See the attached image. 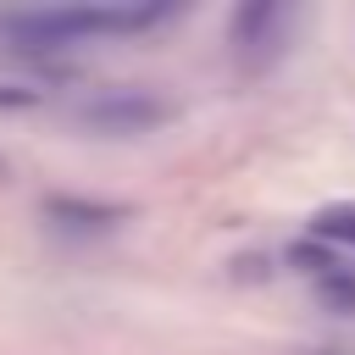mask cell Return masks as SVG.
<instances>
[{
  "label": "cell",
  "mask_w": 355,
  "mask_h": 355,
  "mask_svg": "<svg viewBox=\"0 0 355 355\" xmlns=\"http://www.w3.org/2000/svg\"><path fill=\"white\" fill-rule=\"evenodd\" d=\"M161 17H166V6H50V11H11V17H0V28L22 50H61V44H78L94 33H139Z\"/></svg>",
  "instance_id": "1"
},
{
  "label": "cell",
  "mask_w": 355,
  "mask_h": 355,
  "mask_svg": "<svg viewBox=\"0 0 355 355\" xmlns=\"http://www.w3.org/2000/svg\"><path fill=\"white\" fill-rule=\"evenodd\" d=\"M78 116L89 128H100V133H144V128L166 122V105L155 94H144V89H105V94L83 100Z\"/></svg>",
  "instance_id": "2"
},
{
  "label": "cell",
  "mask_w": 355,
  "mask_h": 355,
  "mask_svg": "<svg viewBox=\"0 0 355 355\" xmlns=\"http://www.w3.org/2000/svg\"><path fill=\"white\" fill-rule=\"evenodd\" d=\"M288 28V11L283 6H244L239 17H233V44L239 50H272L277 44V33Z\"/></svg>",
  "instance_id": "3"
},
{
  "label": "cell",
  "mask_w": 355,
  "mask_h": 355,
  "mask_svg": "<svg viewBox=\"0 0 355 355\" xmlns=\"http://www.w3.org/2000/svg\"><path fill=\"white\" fill-rule=\"evenodd\" d=\"M311 239H322V244H355V200L322 205L311 216Z\"/></svg>",
  "instance_id": "4"
},
{
  "label": "cell",
  "mask_w": 355,
  "mask_h": 355,
  "mask_svg": "<svg viewBox=\"0 0 355 355\" xmlns=\"http://www.w3.org/2000/svg\"><path fill=\"white\" fill-rule=\"evenodd\" d=\"M316 294H322L333 311H355V277H349L344 266H333L327 277H316Z\"/></svg>",
  "instance_id": "5"
},
{
  "label": "cell",
  "mask_w": 355,
  "mask_h": 355,
  "mask_svg": "<svg viewBox=\"0 0 355 355\" xmlns=\"http://www.w3.org/2000/svg\"><path fill=\"white\" fill-rule=\"evenodd\" d=\"M39 94L33 89H11V83H0V105H33Z\"/></svg>",
  "instance_id": "6"
}]
</instances>
